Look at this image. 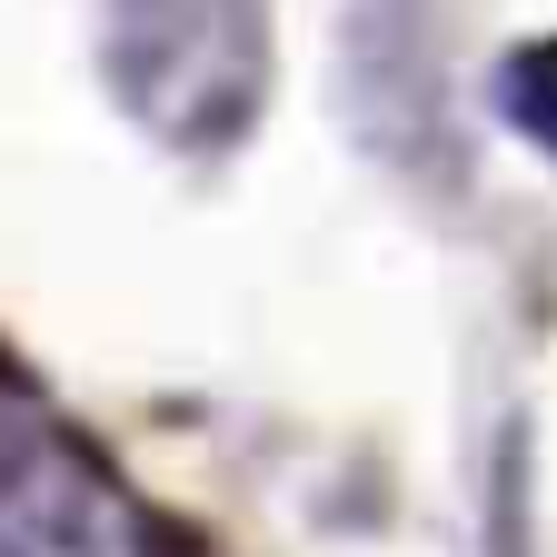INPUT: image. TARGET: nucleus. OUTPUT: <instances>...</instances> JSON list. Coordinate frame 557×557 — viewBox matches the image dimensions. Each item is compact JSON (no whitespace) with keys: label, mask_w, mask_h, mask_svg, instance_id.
I'll use <instances>...</instances> for the list:
<instances>
[{"label":"nucleus","mask_w":557,"mask_h":557,"mask_svg":"<svg viewBox=\"0 0 557 557\" xmlns=\"http://www.w3.org/2000/svg\"><path fill=\"white\" fill-rule=\"evenodd\" d=\"M100 81L180 160H230L269 90L259 0H100Z\"/></svg>","instance_id":"1"},{"label":"nucleus","mask_w":557,"mask_h":557,"mask_svg":"<svg viewBox=\"0 0 557 557\" xmlns=\"http://www.w3.org/2000/svg\"><path fill=\"white\" fill-rule=\"evenodd\" d=\"M0 557H170V537L100 448L30 418L0 448Z\"/></svg>","instance_id":"2"},{"label":"nucleus","mask_w":557,"mask_h":557,"mask_svg":"<svg viewBox=\"0 0 557 557\" xmlns=\"http://www.w3.org/2000/svg\"><path fill=\"white\" fill-rule=\"evenodd\" d=\"M498 110H508V129H528L557 160V40H528L498 60Z\"/></svg>","instance_id":"3"}]
</instances>
